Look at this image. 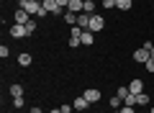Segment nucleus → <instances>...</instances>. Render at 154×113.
Returning a JSON list of instances; mask_svg holds the SVG:
<instances>
[{"label": "nucleus", "mask_w": 154, "mask_h": 113, "mask_svg": "<svg viewBox=\"0 0 154 113\" xmlns=\"http://www.w3.org/2000/svg\"><path fill=\"white\" fill-rule=\"evenodd\" d=\"M80 39H82V44H85V46H90V44H93V41H95V33H93V31H90V28H85V31H82V33H80Z\"/></svg>", "instance_id": "10"}, {"label": "nucleus", "mask_w": 154, "mask_h": 113, "mask_svg": "<svg viewBox=\"0 0 154 113\" xmlns=\"http://www.w3.org/2000/svg\"><path fill=\"white\" fill-rule=\"evenodd\" d=\"M13 105H16V108H23V98H13Z\"/></svg>", "instance_id": "29"}, {"label": "nucleus", "mask_w": 154, "mask_h": 113, "mask_svg": "<svg viewBox=\"0 0 154 113\" xmlns=\"http://www.w3.org/2000/svg\"><path fill=\"white\" fill-rule=\"evenodd\" d=\"M18 8H23L31 18H38V13H41V3L38 0H18Z\"/></svg>", "instance_id": "1"}, {"label": "nucleus", "mask_w": 154, "mask_h": 113, "mask_svg": "<svg viewBox=\"0 0 154 113\" xmlns=\"http://www.w3.org/2000/svg\"><path fill=\"white\" fill-rule=\"evenodd\" d=\"M59 111H62V113H72V111H75V105H69V103H64V105H59Z\"/></svg>", "instance_id": "25"}, {"label": "nucleus", "mask_w": 154, "mask_h": 113, "mask_svg": "<svg viewBox=\"0 0 154 113\" xmlns=\"http://www.w3.org/2000/svg\"><path fill=\"white\" fill-rule=\"evenodd\" d=\"M136 105H149V95L146 93H139L136 95Z\"/></svg>", "instance_id": "20"}, {"label": "nucleus", "mask_w": 154, "mask_h": 113, "mask_svg": "<svg viewBox=\"0 0 154 113\" xmlns=\"http://www.w3.org/2000/svg\"><path fill=\"white\" fill-rule=\"evenodd\" d=\"M77 16H80V13H72V11H64V21L69 23V26H77Z\"/></svg>", "instance_id": "17"}, {"label": "nucleus", "mask_w": 154, "mask_h": 113, "mask_svg": "<svg viewBox=\"0 0 154 113\" xmlns=\"http://www.w3.org/2000/svg\"><path fill=\"white\" fill-rule=\"evenodd\" d=\"M103 8H105V11H110V8H116V0H103Z\"/></svg>", "instance_id": "27"}, {"label": "nucleus", "mask_w": 154, "mask_h": 113, "mask_svg": "<svg viewBox=\"0 0 154 113\" xmlns=\"http://www.w3.org/2000/svg\"><path fill=\"white\" fill-rule=\"evenodd\" d=\"M11 36L13 39H26L28 31H26V26H21V23H13L11 26Z\"/></svg>", "instance_id": "5"}, {"label": "nucleus", "mask_w": 154, "mask_h": 113, "mask_svg": "<svg viewBox=\"0 0 154 113\" xmlns=\"http://www.w3.org/2000/svg\"><path fill=\"white\" fill-rule=\"evenodd\" d=\"M116 95H118V98H121V100H123V98L128 95V87H126V85H123V87H118V93H116Z\"/></svg>", "instance_id": "24"}, {"label": "nucleus", "mask_w": 154, "mask_h": 113, "mask_svg": "<svg viewBox=\"0 0 154 113\" xmlns=\"http://www.w3.org/2000/svg\"><path fill=\"white\" fill-rule=\"evenodd\" d=\"M8 93H11V98H23V93H26V90H23V85H21V82H13Z\"/></svg>", "instance_id": "9"}, {"label": "nucleus", "mask_w": 154, "mask_h": 113, "mask_svg": "<svg viewBox=\"0 0 154 113\" xmlns=\"http://www.w3.org/2000/svg\"><path fill=\"white\" fill-rule=\"evenodd\" d=\"M13 18H16V23H21V26H26V23L31 21V16H28V13L23 11V8H18V11L13 13Z\"/></svg>", "instance_id": "6"}, {"label": "nucleus", "mask_w": 154, "mask_h": 113, "mask_svg": "<svg viewBox=\"0 0 154 113\" xmlns=\"http://www.w3.org/2000/svg\"><path fill=\"white\" fill-rule=\"evenodd\" d=\"M103 26H105V18H103V16H95V13H93V16H90V31L98 33V31H103Z\"/></svg>", "instance_id": "3"}, {"label": "nucleus", "mask_w": 154, "mask_h": 113, "mask_svg": "<svg viewBox=\"0 0 154 113\" xmlns=\"http://www.w3.org/2000/svg\"><path fill=\"white\" fill-rule=\"evenodd\" d=\"M8 54H11V52H8V46H5V44H3V46H0V57H3V59H5Z\"/></svg>", "instance_id": "28"}, {"label": "nucleus", "mask_w": 154, "mask_h": 113, "mask_svg": "<svg viewBox=\"0 0 154 113\" xmlns=\"http://www.w3.org/2000/svg\"><path fill=\"white\" fill-rule=\"evenodd\" d=\"M123 105H136V95H134L131 90H128V95L123 98Z\"/></svg>", "instance_id": "21"}, {"label": "nucleus", "mask_w": 154, "mask_h": 113, "mask_svg": "<svg viewBox=\"0 0 154 113\" xmlns=\"http://www.w3.org/2000/svg\"><path fill=\"white\" fill-rule=\"evenodd\" d=\"M28 113H44V111H41V108H38V105H33V108H31V111H28Z\"/></svg>", "instance_id": "31"}, {"label": "nucleus", "mask_w": 154, "mask_h": 113, "mask_svg": "<svg viewBox=\"0 0 154 113\" xmlns=\"http://www.w3.org/2000/svg\"><path fill=\"white\" fill-rule=\"evenodd\" d=\"M72 105H75V111H85L90 103H88V98L82 95V98H75V103H72Z\"/></svg>", "instance_id": "13"}, {"label": "nucleus", "mask_w": 154, "mask_h": 113, "mask_svg": "<svg viewBox=\"0 0 154 113\" xmlns=\"http://www.w3.org/2000/svg\"><path fill=\"white\" fill-rule=\"evenodd\" d=\"M82 3H85V0H69V8H67V11H72V13H82Z\"/></svg>", "instance_id": "15"}, {"label": "nucleus", "mask_w": 154, "mask_h": 113, "mask_svg": "<svg viewBox=\"0 0 154 113\" xmlns=\"http://www.w3.org/2000/svg\"><path fill=\"white\" fill-rule=\"evenodd\" d=\"M31 62H33V57H31L28 52H21V54H18V64H21V67H28Z\"/></svg>", "instance_id": "11"}, {"label": "nucleus", "mask_w": 154, "mask_h": 113, "mask_svg": "<svg viewBox=\"0 0 154 113\" xmlns=\"http://www.w3.org/2000/svg\"><path fill=\"white\" fill-rule=\"evenodd\" d=\"M44 13H51V16H64V8L57 3V0H44Z\"/></svg>", "instance_id": "2"}, {"label": "nucleus", "mask_w": 154, "mask_h": 113, "mask_svg": "<svg viewBox=\"0 0 154 113\" xmlns=\"http://www.w3.org/2000/svg\"><path fill=\"white\" fill-rule=\"evenodd\" d=\"M144 67H146V72H154V57H149V59H146V64H144Z\"/></svg>", "instance_id": "26"}, {"label": "nucleus", "mask_w": 154, "mask_h": 113, "mask_svg": "<svg viewBox=\"0 0 154 113\" xmlns=\"http://www.w3.org/2000/svg\"><path fill=\"white\" fill-rule=\"evenodd\" d=\"M128 90H131L134 95H139V93H144V80H141V77H136V80H131V82H128Z\"/></svg>", "instance_id": "7"}, {"label": "nucleus", "mask_w": 154, "mask_h": 113, "mask_svg": "<svg viewBox=\"0 0 154 113\" xmlns=\"http://www.w3.org/2000/svg\"><path fill=\"white\" fill-rule=\"evenodd\" d=\"M149 113H154V105H152V111H149Z\"/></svg>", "instance_id": "34"}, {"label": "nucleus", "mask_w": 154, "mask_h": 113, "mask_svg": "<svg viewBox=\"0 0 154 113\" xmlns=\"http://www.w3.org/2000/svg\"><path fill=\"white\" fill-rule=\"evenodd\" d=\"M80 44H82V39H80V36H72V33H69V39H67V46L75 49V46H80Z\"/></svg>", "instance_id": "18"}, {"label": "nucleus", "mask_w": 154, "mask_h": 113, "mask_svg": "<svg viewBox=\"0 0 154 113\" xmlns=\"http://www.w3.org/2000/svg\"><path fill=\"white\" fill-rule=\"evenodd\" d=\"M57 3H59V5L64 8V11H67V8H69V0H57Z\"/></svg>", "instance_id": "30"}, {"label": "nucleus", "mask_w": 154, "mask_h": 113, "mask_svg": "<svg viewBox=\"0 0 154 113\" xmlns=\"http://www.w3.org/2000/svg\"><path fill=\"white\" fill-rule=\"evenodd\" d=\"M36 28H38V21H36V18H31V21L26 23V31H28V36H31V33L36 31Z\"/></svg>", "instance_id": "19"}, {"label": "nucleus", "mask_w": 154, "mask_h": 113, "mask_svg": "<svg viewBox=\"0 0 154 113\" xmlns=\"http://www.w3.org/2000/svg\"><path fill=\"white\" fill-rule=\"evenodd\" d=\"M49 113H62V111H59V108H54V111H49Z\"/></svg>", "instance_id": "32"}, {"label": "nucleus", "mask_w": 154, "mask_h": 113, "mask_svg": "<svg viewBox=\"0 0 154 113\" xmlns=\"http://www.w3.org/2000/svg\"><path fill=\"white\" fill-rule=\"evenodd\" d=\"M131 5H134V0H116V8L118 11H131Z\"/></svg>", "instance_id": "16"}, {"label": "nucleus", "mask_w": 154, "mask_h": 113, "mask_svg": "<svg viewBox=\"0 0 154 113\" xmlns=\"http://www.w3.org/2000/svg\"><path fill=\"white\" fill-rule=\"evenodd\" d=\"M77 26L80 28H90V13H80V16H77Z\"/></svg>", "instance_id": "12"}, {"label": "nucleus", "mask_w": 154, "mask_h": 113, "mask_svg": "<svg viewBox=\"0 0 154 113\" xmlns=\"http://www.w3.org/2000/svg\"><path fill=\"white\" fill-rule=\"evenodd\" d=\"M149 54H152V57H154V46H152V52H149Z\"/></svg>", "instance_id": "33"}, {"label": "nucleus", "mask_w": 154, "mask_h": 113, "mask_svg": "<svg viewBox=\"0 0 154 113\" xmlns=\"http://www.w3.org/2000/svg\"><path fill=\"white\" fill-rule=\"evenodd\" d=\"M38 3H44V0H38Z\"/></svg>", "instance_id": "35"}, {"label": "nucleus", "mask_w": 154, "mask_h": 113, "mask_svg": "<svg viewBox=\"0 0 154 113\" xmlns=\"http://www.w3.org/2000/svg\"><path fill=\"white\" fill-rule=\"evenodd\" d=\"M121 105H123V100H121L118 95H116V98H110V108H113V111H118Z\"/></svg>", "instance_id": "22"}, {"label": "nucleus", "mask_w": 154, "mask_h": 113, "mask_svg": "<svg viewBox=\"0 0 154 113\" xmlns=\"http://www.w3.org/2000/svg\"><path fill=\"white\" fill-rule=\"evenodd\" d=\"M95 8H98V3H95V0H85V3H82V13H90V16H93Z\"/></svg>", "instance_id": "14"}, {"label": "nucleus", "mask_w": 154, "mask_h": 113, "mask_svg": "<svg viewBox=\"0 0 154 113\" xmlns=\"http://www.w3.org/2000/svg\"><path fill=\"white\" fill-rule=\"evenodd\" d=\"M85 98H88V103L93 105V103H98V100H100L103 95H100V90H95V87H90V90H85Z\"/></svg>", "instance_id": "8"}, {"label": "nucleus", "mask_w": 154, "mask_h": 113, "mask_svg": "<svg viewBox=\"0 0 154 113\" xmlns=\"http://www.w3.org/2000/svg\"><path fill=\"white\" fill-rule=\"evenodd\" d=\"M131 57H134V62H139V64H146V59L152 57V54H149V49H144V46H141V49H136Z\"/></svg>", "instance_id": "4"}, {"label": "nucleus", "mask_w": 154, "mask_h": 113, "mask_svg": "<svg viewBox=\"0 0 154 113\" xmlns=\"http://www.w3.org/2000/svg\"><path fill=\"white\" fill-rule=\"evenodd\" d=\"M113 113H136V111H134V105H121L118 111H113Z\"/></svg>", "instance_id": "23"}]
</instances>
